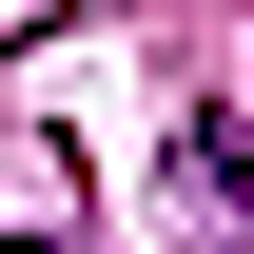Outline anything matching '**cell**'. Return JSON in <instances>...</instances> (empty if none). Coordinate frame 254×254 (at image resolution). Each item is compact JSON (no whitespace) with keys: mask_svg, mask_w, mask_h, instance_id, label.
Here are the masks:
<instances>
[{"mask_svg":"<svg viewBox=\"0 0 254 254\" xmlns=\"http://www.w3.org/2000/svg\"><path fill=\"white\" fill-rule=\"evenodd\" d=\"M176 195H215V235L254 254V118H215V98H195V118H176Z\"/></svg>","mask_w":254,"mask_h":254,"instance_id":"1","label":"cell"}]
</instances>
